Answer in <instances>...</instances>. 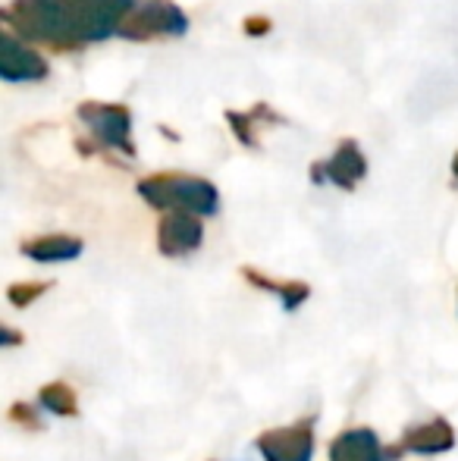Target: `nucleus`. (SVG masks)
Wrapping results in <instances>:
<instances>
[{"instance_id": "6ab92c4d", "label": "nucleus", "mask_w": 458, "mask_h": 461, "mask_svg": "<svg viewBox=\"0 0 458 461\" xmlns=\"http://www.w3.org/2000/svg\"><path fill=\"white\" fill-rule=\"evenodd\" d=\"M453 173H455V179H458V154H455V160H453Z\"/></svg>"}, {"instance_id": "f03ea898", "label": "nucleus", "mask_w": 458, "mask_h": 461, "mask_svg": "<svg viewBox=\"0 0 458 461\" xmlns=\"http://www.w3.org/2000/svg\"><path fill=\"white\" fill-rule=\"evenodd\" d=\"M139 194L151 207L160 211H192L198 217L217 213V188L208 179L198 176H183V173H157L139 183Z\"/></svg>"}, {"instance_id": "1a4fd4ad", "label": "nucleus", "mask_w": 458, "mask_h": 461, "mask_svg": "<svg viewBox=\"0 0 458 461\" xmlns=\"http://www.w3.org/2000/svg\"><path fill=\"white\" fill-rule=\"evenodd\" d=\"M455 446V430L449 420L434 418L427 424H415L405 430L399 449L402 452H418V456H440V452H449Z\"/></svg>"}, {"instance_id": "9b49d317", "label": "nucleus", "mask_w": 458, "mask_h": 461, "mask_svg": "<svg viewBox=\"0 0 458 461\" xmlns=\"http://www.w3.org/2000/svg\"><path fill=\"white\" fill-rule=\"evenodd\" d=\"M22 255H29L31 261H73L82 255V242L73 236H38L22 242Z\"/></svg>"}, {"instance_id": "6e6552de", "label": "nucleus", "mask_w": 458, "mask_h": 461, "mask_svg": "<svg viewBox=\"0 0 458 461\" xmlns=\"http://www.w3.org/2000/svg\"><path fill=\"white\" fill-rule=\"evenodd\" d=\"M399 456H402V449H383L377 433L367 427L339 433L330 446V461H392Z\"/></svg>"}, {"instance_id": "2eb2a0df", "label": "nucleus", "mask_w": 458, "mask_h": 461, "mask_svg": "<svg viewBox=\"0 0 458 461\" xmlns=\"http://www.w3.org/2000/svg\"><path fill=\"white\" fill-rule=\"evenodd\" d=\"M48 289H50V283H16V285H10V302L16 304V308H25V304H31Z\"/></svg>"}, {"instance_id": "f3484780", "label": "nucleus", "mask_w": 458, "mask_h": 461, "mask_svg": "<svg viewBox=\"0 0 458 461\" xmlns=\"http://www.w3.org/2000/svg\"><path fill=\"white\" fill-rule=\"evenodd\" d=\"M267 19H248V23H245V32H248V35H264V32H267Z\"/></svg>"}, {"instance_id": "7ed1b4c3", "label": "nucleus", "mask_w": 458, "mask_h": 461, "mask_svg": "<svg viewBox=\"0 0 458 461\" xmlns=\"http://www.w3.org/2000/svg\"><path fill=\"white\" fill-rule=\"evenodd\" d=\"M185 25H189V19L179 6L166 4V0H145L122 16L120 35L132 38V41H145L154 35H183Z\"/></svg>"}, {"instance_id": "0eeeda50", "label": "nucleus", "mask_w": 458, "mask_h": 461, "mask_svg": "<svg viewBox=\"0 0 458 461\" xmlns=\"http://www.w3.org/2000/svg\"><path fill=\"white\" fill-rule=\"evenodd\" d=\"M364 173H367V160H364V154H361L358 141H343L330 160L314 167V183H333L339 188H355L364 179Z\"/></svg>"}, {"instance_id": "20e7f679", "label": "nucleus", "mask_w": 458, "mask_h": 461, "mask_svg": "<svg viewBox=\"0 0 458 461\" xmlns=\"http://www.w3.org/2000/svg\"><path fill=\"white\" fill-rule=\"evenodd\" d=\"M79 116L92 126L94 139L101 141L104 148H120L126 151L129 158H135V145H132V116H129L126 107L120 104H82L79 107Z\"/></svg>"}, {"instance_id": "a211bd4d", "label": "nucleus", "mask_w": 458, "mask_h": 461, "mask_svg": "<svg viewBox=\"0 0 458 461\" xmlns=\"http://www.w3.org/2000/svg\"><path fill=\"white\" fill-rule=\"evenodd\" d=\"M4 339H6V346H16V342H19V333H13V330L6 327V330H4Z\"/></svg>"}, {"instance_id": "ddd939ff", "label": "nucleus", "mask_w": 458, "mask_h": 461, "mask_svg": "<svg viewBox=\"0 0 458 461\" xmlns=\"http://www.w3.org/2000/svg\"><path fill=\"white\" fill-rule=\"evenodd\" d=\"M41 405L48 408L50 414H60V418H76L79 414V395L69 383L57 380L41 386Z\"/></svg>"}, {"instance_id": "39448f33", "label": "nucleus", "mask_w": 458, "mask_h": 461, "mask_svg": "<svg viewBox=\"0 0 458 461\" xmlns=\"http://www.w3.org/2000/svg\"><path fill=\"white\" fill-rule=\"evenodd\" d=\"M257 452L264 461H311L314 456V420L276 427L257 437Z\"/></svg>"}, {"instance_id": "dca6fc26", "label": "nucleus", "mask_w": 458, "mask_h": 461, "mask_svg": "<svg viewBox=\"0 0 458 461\" xmlns=\"http://www.w3.org/2000/svg\"><path fill=\"white\" fill-rule=\"evenodd\" d=\"M10 418L16 420V424L31 427V430H38V427H41V424H38V420H35V408H31V405H22V402L10 408Z\"/></svg>"}, {"instance_id": "f8f14e48", "label": "nucleus", "mask_w": 458, "mask_h": 461, "mask_svg": "<svg viewBox=\"0 0 458 461\" xmlns=\"http://www.w3.org/2000/svg\"><path fill=\"white\" fill-rule=\"evenodd\" d=\"M242 276L248 279L251 285H257V289H267V292H274V295H280L283 308H286V311L299 308V304L308 298V285L305 283H283V279H270V276H264L261 270H251V267H245Z\"/></svg>"}, {"instance_id": "9d476101", "label": "nucleus", "mask_w": 458, "mask_h": 461, "mask_svg": "<svg viewBox=\"0 0 458 461\" xmlns=\"http://www.w3.org/2000/svg\"><path fill=\"white\" fill-rule=\"evenodd\" d=\"M0 73L10 82H22V79H44L48 76V63L29 50L25 44H19L16 38L6 32L4 35V48H0Z\"/></svg>"}, {"instance_id": "423d86ee", "label": "nucleus", "mask_w": 458, "mask_h": 461, "mask_svg": "<svg viewBox=\"0 0 458 461\" xmlns=\"http://www.w3.org/2000/svg\"><path fill=\"white\" fill-rule=\"evenodd\" d=\"M204 239V226L198 220V213L192 211H170L160 220L157 230V249L166 258H183L202 245Z\"/></svg>"}, {"instance_id": "f257e3e1", "label": "nucleus", "mask_w": 458, "mask_h": 461, "mask_svg": "<svg viewBox=\"0 0 458 461\" xmlns=\"http://www.w3.org/2000/svg\"><path fill=\"white\" fill-rule=\"evenodd\" d=\"M132 6L135 0H16L6 10V23H16L22 35L50 48H79L120 32Z\"/></svg>"}, {"instance_id": "4468645a", "label": "nucleus", "mask_w": 458, "mask_h": 461, "mask_svg": "<svg viewBox=\"0 0 458 461\" xmlns=\"http://www.w3.org/2000/svg\"><path fill=\"white\" fill-rule=\"evenodd\" d=\"M264 113V104H257L255 113H229V122L236 126V135L242 145L257 148V116Z\"/></svg>"}]
</instances>
